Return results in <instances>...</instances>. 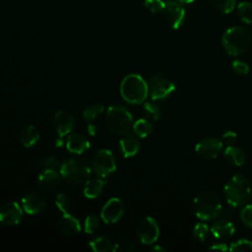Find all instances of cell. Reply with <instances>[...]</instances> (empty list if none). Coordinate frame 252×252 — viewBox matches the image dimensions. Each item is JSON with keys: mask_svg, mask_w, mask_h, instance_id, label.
Returning <instances> with one entry per match:
<instances>
[{"mask_svg": "<svg viewBox=\"0 0 252 252\" xmlns=\"http://www.w3.org/2000/svg\"><path fill=\"white\" fill-rule=\"evenodd\" d=\"M224 197L227 204L239 207L247 203L251 195V183L243 174L233 175L224 185Z\"/></svg>", "mask_w": 252, "mask_h": 252, "instance_id": "cell-1", "label": "cell"}, {"mask_svg": "<svg viewBox=\"0 0 252 252\" xmlns=\"http://www.w3.org/2000/svg\"><path fill=\"white\" fill-rule=\"evenodd\" d=\"M221 207L219 196L209 190L198 193L193 200L194 214L202 220H211L219 217Z\"/></svg>", "mask_w": 252, "mask_h": 252, "instance_id": "cell-2", "label": "cell"}, {"mask_svg": "<svg viewBox=\"0 0 252 252\" xmlns=\"http://www.w3.org/2000/svg\"><path fill=\"white\" fill-rule=\"evenodd\" d=\"M120 94L129 103H142L149 94V85L138 74L127 75L120 84Z\"/></svg>", "mask_w": 252, "mask_h": 252, "instance_id": "cell-3", "label": "cell"}, {"mask_svg": "<svg viewBox=\"0 0 252 252\" xmlns=\"http://www.w3.org/2000/svg\"><path fill=\"white\" fill-rule=\"evenodd\" d=\"M251 43L250 32L242 27H231L227 29L221 37L224 51L232 56L244 53Z\"/></svg>", "mask_w": 252, "mask_h": 252, "instance_id": "cell-4", "label": "cell"}, {"mask_svg": "<svg viewBox=\"0 0 252 252\" xmlns=\"http://www.w3.org/2000/svg\"><path fill=\"white\" fill-rule=\"evenodd\" d=\"M59 171L65 181L74 185L86 182L91 175L88 161L81 157H71L65 159Z\"/></svg>", "mask_w": 252, "mask_h": 252, "instance_id": "cell-5", "label": "cell"}, {"mask_svg": "<svg viewBox=\"0 0 252 252\" xmlns=\"http://www.w3.org/2000/svg\"><path fill=\"white\" fill-rule=\"evenodd\" d=\"M105 125L111 133L125 135L133 126V116L125 107L112 105L106 110Z\"/></svg>", "mask_w": 252, "mask_h": 252, "instance_id": "cell-6", "label": "cell"}, {"mask_svg": "<svg viewBox=\"0 0 252 252\" xmlns=\"http://www.w3.org/2000/svg\"><path fill=\"white\" fill-rule=\"evenodd\" d=\"M92 168L99 177H107L116 169V162L111 151L101 149L97 151L92 158Z\"/></svg>", "mask_w": 252, "mask_h": 252, "instance_id": "cell-7", "label": "cell"}, {"mask_svg": "<svg viewBox=\"0 0 252 252\" xmlns=\"http://www.w3.org/2000/svg\"><path fill=\"white\" fill-rule=\"evenodd\" d=\"M175 89L174 84L161 74H156L150 80L149 94L152 99L158 100L168 96Z\"/></svg>", "mask_w": 252, "mask_h": 252, "instance_id": "cell-8", "label": "cell"}, {"mask_svg": "<svg viewBox=\"0 0 252 252\" xmlns=\"http://www.w3.org/2000/svg\"><path fill=\"white\" fill-rule=\"evenodd\" d=\"M222 145V142L215 137H205L196 144L195 152L202 158L213 159L220 154Z\"/></svg>", "mask_w": 252, "mask_h": 252, "instance_id": "cell-9", "label": "cell"}, {"mask_svg": "<svg viewBox=\"0 0 252 252\" xmlns=\"http://www.w3.org/2000/svg\"><path fill=\"white\" fill-rule=\"evenodd\" d=\"M137 233L143 244L150 245L156 242L159 235L158 224L155 219L151 217L144 218L138 224Z\"/></svg>", "mask_w": 252, "mask_h": 252, "instance_id": "cell-10", "label": "cell"}, {"mask_svg": "<svg viewBox=\"0 0 252 252\" xmlns=\"http://www.w3.org/2000/svg\"><path fill=\"white\" fill-rule=\"evenodd\" d=\"M51 123L54 130L58 133L59 138H63L64 136L70 134L74 129L75 121L72 114L66 110H58L56 111L52 118Z\"/></svg>", "mask_w": 252, "mask_h": 252, "instance_id": "cell-11", "label": "cell"}, {"mask_svg": "<svg viewBox=\"0 0 252 252\" xmlns=\"http://www.w3.org/2000/svg\"><path fill=\"white\" fill-rule=\"evenodd\" d=\"M124 212L123 203L118 198L109 199L101 209L100 217L106 223H114L120 220Z\"/></svg>", "mask_w": 252, "mask_h": 252, "instance_id": "cell-12", "label": "cell"}, {"mask_svg": "<svg viewBox=\"0 0 252 252\" xmlns=\"http://www.w3.org/2000/svg\"><path fill=\"white\" fill-rule=\"evenodd\" d=\"M23 218V210L17 202H8L0 208V222L4 225L18 224Z\"/></svg>", "mask_w": 252, "mask_h": 252, "instance_id": "cell-13", "label": "cell"}, {"mask_svg": "<svg viewBox=\"0 0 252 252\" xmlns=\"http://www.w3.org/2000/svg\"><path fill=\"white\" fill-rule=\"evenodd\" d=\"M163 11L169 26L173 30H177L183 25L185 19V10L180 3L167 1L165 2V7Z\"/></svg>", "mask_w": 252, "mask_h": 252, "instance_id": "cell-14", "label": "cell"}, {"mask_svg": "<svg viewBox=\"0 0 252 252\" xmlns=\"http://www.w3.org/2000/svg\"><path fill=\"white\" fill-rule=\"evenodd\" d=\"M22 205L26 213L35 215L44 209L46 201L42 194L38 192H31L23 198Z\"/></svg>", "mask_w": 252, "mask_h": 252, "instance_id": "cell-15", "label": "cell"}, {"mask_svg": "<svg viewBox=\"0 0 252 252\" xmlns=\"http://www.w3.org/2000/svg\"><path fill=\"white\" fill-rule=\"evenodd\" d=\"M210 230L215 237L224 239L233 235L235 232V227L231 220L220 218L213 222Z\"/></svg>", "mask_w": 252, "mask_h": 252, "instance_id": "cell-16", "label": "cell"}, {"mask_svg": "<svg viewBox=\"0 0 252 252\" xmlns=\"http://www.w3.org/2000/svg\"><path fill=\"white\" fill-rule=\"evenodd\" d=\"M119 145H120L121 153L125 158H131L135 156L140 149V141L138 136L135 133L134 134L127 133L123 135V137L119 142Z\"/></svg>", "mask_w": 252, "mask_h": 252, "instance_id": "cell-17", "label": "cell"}, {"mask_svg": "<svg viewBox=\"0 0 252 252\" xmlns=\"http://www.w3.org/2000/svg\"><path fill=\"white\" fill-rule=\"evenodd\" d=\"M61 182V174L57 172V170L46 169L39 173L37 177L38 185L45 190H53L57 186H59Z\"/></svg>", "mask_w": 252, "mask_h": 252, "instance_id": "cell-18", "label": "cell"}, {"mask_svg": "<svg viewBox=\"0 0 252 252\" xmlns=\"http://www.w3.org/2000/svg\"><path fill=\"white\" fill-rule=\"evenodd\" d=\"M59 228L66 234L76 235L81 231V223L77 218L70 215L68 212L63 213L58 221Z\"/></svg>", "mask_w": 252, "mask_h": 252, "instance_id": "cell-19", "label": "cell"}, {"mask_svg": "<svg viewBox=\"0 0 252 252\" xmlns=\"http://www.w3.org/2000/svg\"><path fill=\"white\" fill-rule=\"evenodd\" d=\"M66 147L71 153L80 155L90 148V142L81 134H70L66 140Z\"/></svg>", "mask_w": 252, "mask_h": 252, "instance_id": "cell-20", "label": "cell"}, {"mask_svg": "<svg viewBox=\"0 0 252 252\" xmlns=\"http://www.w3.org/2000/svg\"><path fill=\"white\" fill-rule=\"evenodd\" d=\"M223 157L228 163L235 166L243 165L247 159L245 152L241 148L234 145L226 147L223 152Z\"/></svg>", "mask_w": 252, "mask_h": 252, "instance_id": "cell-21", "label": "cell"}, {"mask_svg": "<svg viewBox=\"0 0 252 252\" xmlns=\"http://www.w3.org/2000/svg\"><path fill=\"white\" fill-rule=\"evenodd\" d=\"M106 181L100 178H89L84 187V195L89 199H94L100 195Z\"/></svg>", "mask_w": 252, "mask_h": 252, "instance_id": "cell-22", "label": "cell"}, {"mask_svg": "<svg viewBox=\"0 0 252 252\" xmlns=\"http://www.w3.org/2000/svg\"><path fill=\"white\" fill-rule=\"evenodd\" d=\"M19 138L22 145L27 148H31L38 142L39 132L33 125H28L21 130Z\"/></svg>", "mask_w": 252, "mask_h": 252, "instance_id": "cell-23", "label": "cell"}, {"mask_svg": "<svg viewBox=\"0 0 252 252\" xmlns=\"http://www.w3.org/2000/svg\"><path fill=\"white\" fill-rule=\"evenodd\" d=\"M91 248L95 252H109L113 249V243L106 236H97L90 241Z\"/></svg>", "mask_w": 252, "mask_h": 252, "instance_id": "cell-24", "label": "cell"}, {"mask_svg": "<svg viewBox=\"0 0 252 252\" xmlns=\"http://www.w3.org/2000/svg\"><path fill=\"white\" fill-rule=\"evenodd\" d=\"M133 132L140 138H145L148 135L151 134L152 130H153V126L152 123L144 118H141L139 120H137L133 126H132Z\"/></svg>", "mask_w": 252, "mask_h": 252, "instance_id": "cell-25", "label": "cell"}, {"mask_svg": "<svg viewBox=\"0 0 252 252\" xmlns=\"http://www.w3.org/2000/svg\"><path fill=\"white\" fill-rule=\"evenodd\" d=\"M237 15L245 24H252V4L242 1L237 5Z\"/></svg>", "mask_w": 252, "mask_h": 252, "instance_id": "cell-26", "label": "cell"}, {"mask_svg": "<svg viewBox=\"0 0 252 252\" xmlns=\"http://www.w3.org/2000/svg\"><path fill=\"white\" fill-rule=\"evenodd\" d=\"M211 5L219 12L227 14L235 8V0H209Z\"/></svg>", "mask_w": 252, "mask_h": 252, "instance_id": "cell-27", "label": "cell"}, {"mask_svg": "<svg viewBox=\"0 0 252 252\" xmlns=\"http://www.w3.org/2000/svg\"><path fill=\"white\" fill-rule=\"evenodd\" d=\"M104 110V106L101 104H93L86 107L83 111V116L87 122H91L97 115L102 113Z\"/></svg>", "mask_w": 252, "mask_h": 252, "instance_id": "cell-28", "label": "cell"}, {"mask_svg": "<svg viewBox=\"0 0 252 252\" xmlns=\"http://www.w3.org/2000/svg\"><path fill=\"white\" fill-rule=\"evenodd\" d=\"M144 111L146 115L152 120H158L160 117V108L159 106L153 101H146L144 103Z\"/></svg>", "mask_w": 252, "mask_h": 252, "instance_id": "cell-29", "label": "cell"}, {"mask_svg": "<svg viewBox=\"0 0 252 252\" xmlns=\"http://www.w3.org/2000/svg\"><path fill=\"white\" fill-rule=\"evenodd\" d=\"M229 250L234 252L252 251V241L248 239H238L230 244Z\"/></svg>", "mask_w": 252, "mask_h": 252, "instance_id": "cell-30", "label": "cell"}, {"mask_svg": "<svg viewBox=\"0 0 252 252\" xmlns=\"http://www.w3.org/2000/svg\"><path fill=\"white\" fill-rule=\"evenodd\" d=\"M209 232H210V228L204 222H198L197 224H195L193 228V235L199 241H205L207 236L209 235Z\"/></svg>", "mask_w": 252, "mask_h": 252, "instance_id": "cell-31", "label": "cell"}, {"mask_svg": "<svg viewBox=\"0 0 252 252\" xmlns=\"http://www.w3.org/2000/svg\"><path fill=\"white\" fill-rule=\"evenodd\" d=\"M55 205L62 213H67L71 208V200L66 194L60 193L55 199Z\"/></svg>", "mask_w": 252, "mask_h": 252, "instance_id": "cell-32", "label": "cell"}, {"mask_svg": "<svg viewBox=\"0 0 252 252\" xmlns=\"http://www.w3.org/2000/svg\"><path fill=\"white\" fill-rule=\"evenodd\" d=\"M99 226V221L96 216L90 215L86 218L85 223H84V230L87 233H93L95 230H97Z\"/></svg>", "mask_w": 252, "mask_h": 252, "instance_id": "cell-33", "label": "cell"}, {"mask_svg": "<svg viewBox=\"0 0 252 252\" xmlns=\"http://www.w3.org/2000/svg\"><path fill=\"white\" fill-rule=\"evenodd\" d=\"M112 251H114V252H135V251H138V248L136 247V245L134 243H132L130 241L122 240V241L115 243Z\"/></svg>", "mask_w": 252, "mask_h": 252, "instance_id": "cell-34", "label": "cell"}, {"mask_svg": "<svg viewBox=\"0 0 252 252\" xmlns=\"http://www.w3.org/2000/svg\"><path fill=\"white\" fill-rule=\"evenodd\" d=\"M240 220L247 226L252 228V204H247L240 212Z\"/></svg>", "mask_w": 252, "mask_h": 252, "instance_id": "cell-35", "label": "cell"}, {"mask_svg": "<svg viewBox=\"0 0 252 252\" xmlns=\"http://www.w3.org/2000/svg\"><path fill=\"white\" fill-rule=\"evenodd\" d=\"M61 164H62V162L56 157H49L41 162L40 166L43 170H46V169H50V170H58L59 169L60 170Z\"/></svg>", "mask_w": 252, "mask_h": 252, "instance_id": "cell-36", "label": "cell"}, {"mask_svg": "<svg viewBox=\"0 0 252 252\" xmlns=\"http://www.w3.org/2000/svg\"><path fill=\"white\" fill-rule=\"evenodd\" d=\"M145 7L152 13H158L164 10L165 2L163 0H145Z\"/></svg>", "mask_w": 252, "mask_h": 252, "instance_id": "cell-37", "label": "cell"}, {"mask_svg": "<svg viewBox=\"0 0 252 252\" xmlns=\"http://www.w3.org/2000/svg\"><path fill=\"white\" fill-rule=\"evenodd\" d=\"M232 70L238 75H246L249 72V66L246 62L241 60H235L232 62Z\"/></svg>", "mask_w": 252, "mask_h": 252, "instance_id": "cell-38", "label": "cell"}, {"mask_svg": "<svg viewBox=\"0 0 252 252\" xmlns=\"http://www.w3.org/2000/svg\"><path fill=\"white\" fill-rule=\"evenodd\" d=\"M234 208L235 207H233L229 204H227L226 207H221V210L220 212L219 217L222 218V219H225V220H231L234 217Z\"/></svg>", "mask_w": 252, "mask_h": 252, "instance_id": "cell-39", "label": "cell"}, {"mask_svg": "<svg viewBox=\"0 0 252 252\" xmlns=\"http://www.w3.org/2000/svg\"><path fill=\"white\" fill-rule=\"evenodd\" d=\"M236 140H237V134L233 131H227L221 137V142L226 147L233 145L236 142Z\"/></svg>", "mask_w": 252, "mask_h": 252, "instance_id": "cell-40", "label": "cell"}, {"mask_svg": "<svg viewBox=\"0 0 252 252\" xmlns=\"http://www.w3.org/2000/svg\"><path fill=\"white\" fill-rule=\"evenodd\" d=\"M210 250H215V251H226L229 249V247L225 243H214L209 246Z\"/></svg>", "mask_w": 252, "mask_h": 252, "instance_id": "cell-41", "label": "cell"}, {"mask_svg": "<svg viewBox=\"0 0 252 252\" xmlns=\"http://www.w3.org/2000/svg\"><path fill=\"white\" fill-rule=\"evenodd\" d=\"M88 132H89L90 135L94 136L95 133H96V127H95L94 124H91V123H90V124L88 125Z\"/></svg>", "mask_w": 252, "mask_h": 252, "instance_id": "cell-42", "label": "cell"}, {"mask_svg": "<svg viewBox=\"0 0 252 252\" xmlns=\"http://www.w3.org/2000/svg\"><path fill=\"white\" fill-rule=\"evenodd\" d=\"M153 251H156V252H164L166 251V249L160 245H156L154 248H153Z\"/></svg>", "mask_w": 252, "mask_h": 252, "instance_id": "cell-43", "label": "cell"}, {"mask_svg": "<svg viewBox=\"0 0 252 252\" xmlns=\"http://www.w3.org/2000/svg\"><path fill=\"white\" fill-rule=\"evenodd\" d=\"M177 1L179 3H181V4H190V3H192L195 0H177Z\"/></svg>", "mask_w": 252, "mask_h": 252, "instance_id": "cell-44", "label": "cell"}]
</instances>
